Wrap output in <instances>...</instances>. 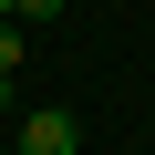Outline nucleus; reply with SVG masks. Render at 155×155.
Masks as SVG:
<instances>
[{
  "label": "nucleus",
  "mask_w": 155,
  "mask_h": 155,
  "mask_svg": "<svg viewBox=\"0 0 155 155\" xmlns=\"http://www.w3.org/2000/svg\"><path fill=\"white\" fill-rule=\"evenodd\" d=\"M11 155H83V124H72L62 104H41V114L21 124V145H11Z\"/></svg>",
  "instance_id": "f257e3e1"
},
{
  "label": "nucleus",
  "mask_w": 155,
  "mask_h": 155,
  "mask_svg": "<svg viewBox=\"0 0 155 155\" xmlns=\"http://www.w3.org/2000/svg\"><path fill=\"white\" fill-rule=\"evenodd\" d=\"M0 72H21V21H0Z\"/></svg>",
  "instance_id": "f03ea898"
},
{
  "label": "nucleus",
  "mask_w": 155,
  "mask_h": 155,
  "mask_svg": "<svg viewBox=\"0 0 155 155\" xmlns=\"http://www.w3.org/2000/svg\"><path fill=\"white\" fill-rule=\"evenodd\" d=\"M52 11H62V0H21V11H11V21H52Z\"/></svg>",
  "instance_id": "7ed1b4c3"
},
{
  "label": "nucleus",
  "mask_w": 155,
  "mask_h": 155,
  "mask_svg": "<svg viewBox=\"0 0 155 155\" xmlns=\"http://www.w3.org/2000/svg\"><path fill=\"white\" fill-rule=\"evenodd\" d=\"M11 11H21V0H0V21H11Z\"/></svg>",
  "instance_id": "20e7f679"
},
{
  "label": "nucleus",
  "mask_w": 155,
  "mask_h": 155,
  "mask_svg": "<svg viewBox=\"0 0 155 155\" xmlns=\"http://www.w3.org/2000/svg\"><path fill=\"white\" fill-rule=\"evenodd\" d=\"M0 93H11V72H0Z\"/></svg>",
  "instance_id": "39448f33"
},
{
  "label": "nucleus",
  "mask_w": 155,
  "mask_h": 155,
  "mask_svg": "<svg viewBox=\"0 0 155 155\" xmlns=\"http://www.w3.org/2000/svg\"><path fill=\"white\" fill-rule=\"evenodd\" d=\"M0 155H11V145H0Z\"/></svg>",
  "instance_id": "423d86ee"
}]
</instances>
